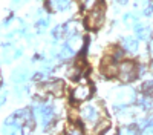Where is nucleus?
<instances>
[{"instance_id":"nucleus-1","label":"nucleus","mask_w":153,"mask_h":135,"mask_svg":"<svg viewBox=\"0 0 153 135\" xmlns=\"http://www.w3.org/2000/svg\"><path fill=\"white\" fill-rule=\"evenodd\" d=\"M136 75V65L133 61H123L121 65H118V77L123 83L133 81Z\"/></svg>"},{"instance_id":"nucleus-2","label":"nucleus","mask_w":153,"mask_h":135,"mask_svg":"<svg viewBox=\"0 0 153 135\" xmlns=\"http://www.w3.org/2000/svg\"><path fill=\"white\" fill-rule=\"evenodd\" d=\"M34 117L38 118V121L42 123V126L46 128L49 126V123L52 121V117H54V110L49 104L43 103V104H38L34 107Z\"/></svg>"},{"instance_id":"nucleus-3","label":"nucleus","mask_w":153,"mask_h":135,"mask_svg":"<svg viewBox=\"0 0 153 135\" xmlns=\"http://www.w3.org/2000/svg\"><path fill=\"white\" fill-rule=\"evenodd\" d=\"M91 95H92L91 84H87L86 80L81 78L80 84H76L74 88V91H72V100L74 101H86Z\"/></svg>"},{"instance_id":"nucleus-4","label":"nucleus","mask_w":153,"mask_h":135,"mask_svg":"<svg viewBox=\"0 0 153 135\" xmlns=\"http://www.w3.org/2000/svg\"><path fill=\"white\" fill-rule=\"evenodd\" d=\"M104 22V11L101 8H97L94 11H91L86 17V26L91 29H98Z\"/></svg>"},{"instance_id":"nucleus-5","label":"nucleus","mask_w":153,"mask_h":135,"mask_svg":"<svg viewBox=\"0 0 153 135\" xmlns=\"http://www.w3.org/2000/svg\"><path fill=\"white\" fill-rule=\"evenodd\" d=\"M80 117L87 123H97L98 118H100V109L95 104H87L81 109Z\"/></svg>"},{"instance_id":"nucleus-6","label":"nucleus","mask_w":153,"mask_h":135,"mask_svg":"<svg viewBox=\"0 0 153 135\" xmlns=\"http://www.w3.org/2000/svg\"><path fill=\"white\" fill-rule=\"evenodd\" d=\"M63 88H65V86H63L61 81H52V83L45 84V91L49 92V94H52V95H55V97L63 94Z\"/></svg>"},{"instance_id":"nucleus-7","label":"nucleus","mask_w":153,"mask_h":135,"mask_svg":"<svg viewBox=\"0 0 153 135\" xmlns=\"http://www.w3.org/2000/svg\"><path fill=\"white\" fill-rule=\"evenodd\" d=\"M49 5H51V8H52L54 11H65V9L69 8L71 2L69 0H51Z\"/></svg>"},{"instance_id":"nucleus-8","label":"nucleus","mask_w":153,"mask_h":135,"mask_svg":"<svg viewBox=\"0 0 153 135\" xmlns=\"http://www.w3.org/2000/svg\"><path fill=\"white\" fill-rule=\"evenodd\" d=\"M123 46L126 48L127 52H136L138 51V42L132 37H127V39L123 40Z\"/></svg>"},{"instance_id":"nucleus-9","label":"nucleus","mask_w":153,"mask_h":135,"mask_svg":"<svg viewBox=\"0 0 153 135\" xmlns=\"http://www.w3.org/2000/svg\"><path fill=\"white\" fill-rule=\"evenodd\" d=\"M28 78V71L26 69H17L14 74H12V80L16 83H22Z\"/></svg>"},{"instance_id":"nucleus-10","label":"nucleus","mask_w":153,"mask_h":135,"mask_svg":"<svg viewBox=\"0 0 153 135\" xmlns=\"http://www.w3.org/2000/svg\"><path fill=\"white\" fill-rule=\"evenodd\" d=\"M74 54H75V49H74V48H71L69 45H66V46H63V49L60 51L58 57H60V58H63V60H66V58H71Z\"/></svg>"},{"instance_id":"nucleus-11","label":"nucleus","mask_w":153,"mask_h":135,"mask_svg":"<svg viewBox=\"0 0 153 135\" xmlns=\"http://www.w3.org/2000/svg\"><path fill=\"white\" fill-rule=\"evenodd\" d=\"M66 31H68L71 35H75V34H78V32L81 31V25H80L78 22H72V23H69V25H68Z\"/></svg>"},{"instance_id":"nucleus-12","label":"nucleus","mask_w":153,"mask_h":135,"mask_svg":"<svg viewBox=\"0 0 153 135\" xmlns=\"http://www.w3.org/2000/svg\"><path fill=\"white\" fill-rule=\"evenodd\" d=\"M68 45H69L71 48H74L75 51H76V49H78V48H81L83 42H81V39H80V37H76V35H72L71 39H69V42H68Z\"/></svg>"},{"instance_id":"nucleus-13","label":"nucleus","mask_w":153,"mask_h":135,"mask_svg":"<svg viewBox=\"0 0 153 135\" xmlns=\"http://www.w3.org/2000/svg\"><path fill=\"white\" fill-rule=\"evenodd\" d=\"M143 92L146 94V95H149V97H153V80H150V81H146V83H143Z\"/></svg>"},{"instance_id":"nucleus-14","label":"nucleus","mask_w":153,"mask_h":135,"mask_svg":"<svg viewBox=\"0 0 153 135\" xmlns=\"http://www.w3.org/2000/svg\"><path fill=\"white\" fill-rule=\"evenodd\" d=\"M136 32H138V35H139V39H147L149 37V34H150V29L147 28V26H136Z\"/></svg>"},{"instance_id":"nucleus-15","label":"nucleus","mask_w":153,"mask_h":135,"mask_svg":"<svg viewBox=\"0 0 153 135\" xmlns=\"http://www.w3.org/2000/svg\"><path fill=\"white\" fill-rule=\"evenodd\" d=\"M68 135H83V131L78 126H71L68 129Z\"/></svg>"},{"instance_id":"nucleus-16","label":"nucleus","mask_w":153,"mask_h":135,"mask_svg":"<svg viewBox=\"0 0 153 135\" xmlns=\"http://www.w3.org/2000/svg\"><path fill=\"white\" fill-rule=\"evenodd\" d=\"M97 5V0H83V8L89 9V8H94Z\"/></svg>"},{"instance_id":"nucleus-17","label":"nucleus","mask_w":153,"mask_h":135,"mask_svg":"<svg viewBox=\"0 0 153 135\" xmlns=\"http://www.w3.org/2000/svg\"><path fill=\"white\" fill-rule=\"evenodd\" d=\"M48 23H49V20L48 19H43V20H40V22L37 23V26H38V29H40V31H43L45 28H48Z\"/></svg>"},{"instance_id":"nucleus-18","label":"nucleus","mask_w":153,"mask_h":135,"mask_svg":"<svg viewBox=\"0 0 153 135\" xmlns=\"http://www.w3.org/2000/svg\"><path fill=\"white\" fill-rule=\"evenodd\" d=\"M107 128H109V121H101L100 126L97 128V132H101V131H104V129H107Z\"/></svg>"},{"instance_id":"nucleus-19","label":"nucleus","mask_w":153,"mask_h":135,"mask_svg":"<svg viewBox=\"0 0 153 135\" xmlns=\"http://www.w3.org/2000/svg\"><path fill=\"white\" fill-rule=\"evenodd\" d=\"M124 22H126V23H130V22H132V23H135V22H136V17H135V16H132V14H127V16L124 17Z\"/></svg>"},{"instance_id":"nucleus-20","label":"nucleus","mask_w":153,"mask_h":135,"mask_svg":"<svg viewBox=\"0 0 153 135\" xmlns=\"http://www.w3.org/2000/svg\"><path fill=\"white\" fill-rule=\"evenodd\" d=\"M103 135H117V131H115V129H109V131L103 132Z\"/></svg>"},{"instance_id":"nucleus-21","label":"nucleus","mask_w":153,"mask_h":135,"mask_svg":"<svg viewBox=\"0 0 153 135\" xmlns=\"http://www.w3.org/2000/svg\"><path fill=\"white\" fill-rule=\"evenodd\" d=\"M127 135H136V131H133V129H127Z\"/></svg>"},{"instance_id":"nucleus-22","label":"nucleus","mask_w":153,"mask_h":135,"mask_svg":"<svg viewBox=\"0 0 153 135\" xmlns=\"http://www.w3.org/2000/svg\"><path fill=\"white\" fill-rule=\"evenodd\" d=\"M150 51H152V54H153V40H152V43H150Z\"/></svg>"},{"instance_id":"nucleus-23","label":"nucleus","mask_w":153,"mask_h":135,"mask_svg":"<svg viewBox=\"0 0 153 135\" xmlns=\"http://www.w3.org/2000/svg\"><path fill=\"white\" fill-rule=\"evenodd\" d=\"M16 3H20V2H25V0H14Z\"/></svg>"},{"instance_id":"nucleus-24","label":"nucleus","mask_w":153,"mask_h":135,"mask_svg":"<svg viewBox=\"0 0 153 135\" xmlns=\"http://www.w3.org/2000/svg\"><path fill=\"white\" fill-rule=\"evenodd\" d=\"M120 2H121V3H126V2H127V0H120Z\"/></svg>"}]
</instances>
